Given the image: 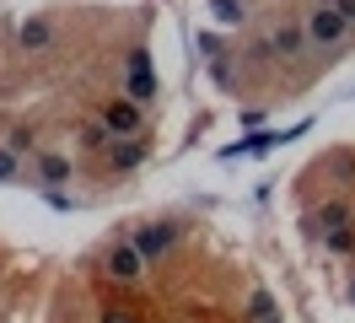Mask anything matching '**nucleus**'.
<instances>
[{
    "instance_id": "nucleus-1",
    "label": "nucleus",
    "mask_w": 355,
    "mask_h": 323,
    "mask_svg": "<svg viewBox=\"0 0 355 323\" xmlns=\"http://www.w3.org/2000/svg\"><path fill=\"white\" fill-rule=\"evenodd\" d=\"M302 27H307V49H312V54L345 49V43L355 38V22H350V17H339L334 6H312L307 17H302Z\"/></svg>"
},
{
    "instance_id": "nucleus-2",
    "label": "nucleus",
    "mask_w": 355,
    "mask_h": 323,
    "mask_svg": "<svg viewBox=\"0 0 355 323\" xmlns=\"http://www.w3.org/2000/svg\"><path fill=\"white\" fill-rule=\"evenodd\" d=\"M124 97L140 108H151L162 97V86H156V70H151V49L146 43H135L130 49V70H124Z\"/></svg>"
},
{
    "instance_id": "nucleus-3",
    "label": "nucleus",
    "mask_w": 355,
    "mask_h": 323,
    "mask_svg": "<svg viewBox=\"0 0 355 323\" xmlns=\"http://www.w3.org/2000/svg\"><path fill=\"white\" fill-rule=\"evenodd\" d=\"M259 60H296V54H312L307 49V27L302 22H275L269 27V38L253 49Z\"/></svg>"
},
{
    "instance_id": "nucleus-4",
    "label": "nucleus",
    "mask_w": 355,
    "mask_h": 323,
    "mask_svg": "<svg viewBox=\"0 0 355 323\" xmlns=\"http://www.w3.org/2000/svg\"><path fill=\"white\" fill-rule=\"evenodd\" d=\"M97 124L108 129L113 140H135V135L146 129V108L130 103V97H108V103H103V113H97Z\"/></svg>"
},
{
    "instance_id": "nucleus-5",
    "label": "nucleus",
    "mask_w": 355,
    "mask_h": 323,
    "mask_svg": "<svg viewBox=\"0 0 355 323\" xmlns=\"http://www.w3.org/2000/svg\"><path fill=\"white\" fill-rule=\"evenodd\" d=\"M103 275H108L113 285H135V280L146 275V258H140V248H135L130 237L108 242V254H103Z\"/></svg>"
},
{
    "instance_id": "nucleus-6",
    "label": "nucleus",
    "mask_w": 355,
    "mask_h": 323,
    "mask_svg": "<svg viewBox=\"0 0 355 323\" xmlns=\"http://www.w3.org/2000/svg\"><path fill=\"white\" fill-rule=\"evenodd\" d=\"M130 242L140 248L146 264H156V258L178 242V226H173V221H140V226H130Z\"/></svg>"
},
{
    "instance_id": "nucleus-7",
    "label": "nucleus",
    "mask_w": 355,
    "mask_h": 323,
    "mask_svg": "<svg viewBox=\"0 0 355 323\" xmlns=\"http://www.w3.org/2000/svg\"><path fill=\"white\" fill-rule=\"evenodd\" d=\"M33 178H38L44 189H60V183L76 178V162H70L65 151H38V156H33Z\"/></svg>"
},
{
    "instance_id": "nucleus-8",
    "label": "nucleus",
    "mask_w": 355,
    "mask_h": 323,
    "mask_svg": "<svg viewBox=\"0 0 355 323\" xmlns=\"http://www.w3.org/2000/svg\"><path fill=\"white\" fill-rule=\"evenodd\" d=\"M49 43H54V22L49 17H27L17 27V49L22 54H49Z\"/></svg>"
},
{
    "instance_id": "nucleus-9",
    "label": "nucleus",
    "mask_w": 355,
    "mask_h": 323,
    "mask_svg": "<svg viewBox=\"0 0 355 323\" xmlns=\"http://www.w3.org/2000/svg\"><path fill=\"white\" fill-rule=\"evenodd\" d=\"M140 162H146V140H140V135H135V140H113V146H108V167L113 172H135Z\"/></svg>"
},
{
    "instance_id": "nucleus-10",
    "label": "nucleus",
    "mask_w": 355,
    "mask_h": 323,
    "mask_svg": "<svg viewBox=\"0 0 355 323\" xmlns=\"http://www.w3.org/2000/svg\"><path fill=\"white\" fill-rule=\"evenodd\" d=\"M210 17H216V27H243L253 17V6L248 0H210Z\"/></svg>"
},
{
    "instance_id": "nucleus-11",
    "label": "nucleus",
    "mask_w": 355,
    "mask_h": 323,
    "mask_svg": "<svg viewBox=\"0 0 355 323\" xmlns=\"http://www.w3.org/2000/svg\"><path fill=\"white\" fill-rule=\"evenodd\" d=\"M248 323H264V318H280V307H275V297H269L264 285H253V291H248Z\"/></svg>"
},
{
    "instance_id": "nucleus-12",
    "label": "nucleus",
    "mask_w": 355,
    "mask_h": 323,
    "mask_svg": "<svg viewBox=\"0 0 355 323\" xmlns=\"http://www.w3.org/2000/svg\"><path fill=\"white\" fill-rule=\"evenodd\" d=\"M0 146H11L17 156H22V162H33V156L44 151L38 140H33V129H22V124H11V129H6V140H0Z\"/></svg>"
},
{
    "instance_id": "nucleus-13",
    "label": "nucleus",
    "mask_w": 355,
    "mask_h": 323,
    "mask_svg": "<svg viewBox=\"0 0 355 323\" xmlns=\"http://www.w3.org/2000/svg\"><path fill=\"white\" fill-rule=\"evenodd\" d=\"M318 226H323V232H345V226H350V205H345V199H329V205L318 210Z\"/></svg>"
},
{
    "instance_id": "nucleus-14",
    "label": "nucleus",
    "mask_w": 355,
    "mask_h": 323,
    "mask_svg": "<svg viewBox=\"0 0 355 323\" xmlns=\"http://www.w3.org/2000/svg\"><path fill=\"white\" fill-rule=\"evenodd\" d=\"M0 183H22V156L11 146H0Z\"/></svg>"
},
{
    "instance_id": "nucleus-15",
    "label": "nucleus",
    "mask_w": 355,
    "mask_h": 323,
    "mask_svg": "<svg viewBox=\"0 0 355 323\" xmlns=\"http://www.w3.org/2000/svg\"><path fill=\"white\" fill-rule=\"evenodd\" d=\"M113 146V135L103 124H81V151H108Z\"/></svg>"
},
{
    "instance_id": "nucleus-16",
    "label": "nucleus",
    "mask_w": 355,
    "mask_h": 323,
    "mask_svg": "<svg viewBox=\"0 0 355 323\" xmlns=\"http://www.w3.org/2000/svg\"><path fill=\"white\" fill-rule=\"evenodd\" d=\"M97 323H140L130 313V307H103V313H97Z\"/></svg>"
},
{
    "instance_id": "nucleus-17",
    "label": "nucleus",
    "mask_w": 355,
    "mask_h": 323,
    "mask_svg": "<svg viewBox=\"0 0 355 323\" xmlns=\"http://www.w3.org/2000/svg\"><path fill=\"white\" fill-rule=\"evenodd\" d=\"M350 242H355L350 226H345V232H329V254H350Z\"/></svg>"
},
{
    "instance_id": "nucleus-18",
    "label": "nucleus",
    "mask_w": 355,
    "mask_h": 323,
    "mask_svg": "<svg viewBox=\"0 0 355 323\" xmlns=\"http://www.w3.org/2000/svg\"><path fill=\"white\" fill-rule=\"evenodd\" d=\"M318 6H334L339 17H350V22H355V0H318Z\"/></svg>"
},
{
    "instance_id": "nucleus-19",
    "label": "nucleus",
    "mask_w": 355,
    "mask_h": 323,
    "mask_svg": "<svg viewBox=\"0 0 355 323\" xmlns=\"http://www.w3.org/2000/svg\"><path fill=\"white\" fill-rule=\"evenodd\" d=\"M350 301H355V275H350Z\"/></svg>"
}]
</instances>
